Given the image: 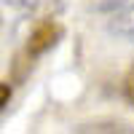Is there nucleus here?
<instances>
[{
  "label": "nucleus",
  "instance_id": "nucleus-2",
  "mask_svg": "<svg viewBox=\"0 0 134 134\" xmlns=\"http://www.w3.org/2000/svg\"><path fill=\"white\" fill-rule=\"evenodd\" d=\"M107 32L121 40H134V3L113 11V16L107 21Z\"/></svg>",
  "mask_w": 134,
  "mask_h": 134
},
{
  "label": "nucleus",
  "instance_id": "nucleus-4",
  "mask_svg": "<svg viewBox=\"0 0 134 134\" xmlns=\"http://www.w3.org/2000/svg\"><path fill=\"white\" fill-rule=\"evenodd\" d=\"M11 5H16V8H21V11H32L38 5V0H8Z\"/></svg>",
  "mask_w": 134,
  "mask_h": 134
},
{
  "label": "nucleus",
  "instance_id": "nucleus-3",
  "mask_svg": "<svg viewBox=\"0 0 134 134\" xmlns=\"http://www.w3.org/2000/svg\"><path fill=\"white\" fill-rule=\"evenodd\" d=\"M124 94H126V99L134 105V64H131V70H129V75H126V81H124Z\"/></svg>",
  "mask_w": 134,
  "mask_h": 134
},
{
  "label": "nucleus",
  "instance_id": "nucleus-5",
  "mask_svg": "<svg viewBox=\"0 0 134 134\" xmlns=\"http://www.w3.org/2000/svg\"><path fill=\"white\" fill-rule=\"evenodd\" d=\"M0 91H3V94H0V107H8V102H11V86L8 83H3V86H0Z\"/></svg>",
  "mask_w": 134,
  "mask_h": 134
},
{
  "label": "nucleus",
  "instance_id": "nucleus-1",
  "mask_svg": "<svg viewBox=\"0 0 134 134\" xmlns=\"http://www.w3.org/2000/svg\"><path fill=\"white\" fill-rule=\"evenodd\" d=\"M59 38H62V27L57 21H51V19L40 21V24L30 32V38H27V57L30 59L43 57L46 51H51L59 43Z\"/></svg>",
  "mask_w": 134,
  "mask_h": 134
}]
</instances>
